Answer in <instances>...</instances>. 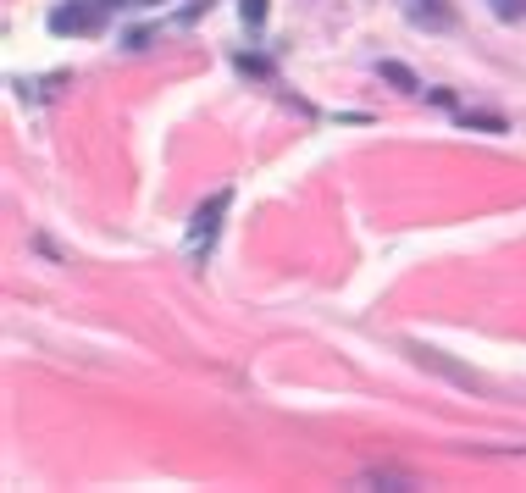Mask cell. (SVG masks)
I'll list each match as a JSON object with an SVG mask.
<instances>
[{"label": "cell", "mask_w": 526, "mask_h": 493, "mask_svg": "<svg viewBox=\"0 0 526 493\" xmlns=\"http://www.w3.org/2000/svg\"><path fill=\"white\" fill-rule=\"evenodd\" d=\"M405 17L416 28H432V34L455 28V6H449V0H405Z\"/></svg>", "instance_id": "cell-3"}, {"label": "cell", "mask_w": 526, "mask_h": 493, "mask_svg": "<svg viewBox=\"0 0 526 493\" xmlns=\"http://www.w3.org/2000/svg\"><path fill=\"white\" fill-rule=\"evenodd\" d=\"M106 12H111V0H61L56 12H50V34H61V39L100 34V28H106Z\"/></svg>", "instance_id": "cell-1"}, {"label": "cell", "mask_w": 526, "mask_h": 493, "mask_svg": "<svg viewBox=\"0 0 526 493\" xmlns=\"http://www.w3.org/2000/svg\"><path fill=\"white\" fill-rule=\"evenodd\" d=\"M488 12L499 17V23H521V17H526V0H488Z\"/></svg>", "instance_id": "cell-4"}, {"label": "cell", "mask_w": 526, "mask_h": 493, "mask_svg": "<svg viewBox=\"0 0 526 493\" xmlns=\"http://www.w3.org/2000/svg\"><path fill=\"white\" fill-rule=\"evenodd\" d=\"M466 128H488V133H504V122H499V117H471V111H466Z\"/></svg>", "instance_id": "cell-7"}, {"label": "cell", "mask_w": 526, "mask_h": 493, "mask_svg": "<svg viewBox=\"0 0 526 493\" xmlns=\"http://www.w3.org/2000/svg\"><path fill=\"white\" fill-rule=\"evenodd\" d=\"M200 12H211V0H194V6H183V12H178V23H194Z\"/></svg>", "instance_id": "cell-8"}, {"label": "cell", "mask_w": 526, "mask_h": 493, "mask_svg": "<svg viewBox=\"0 0 526 493\" xmlns=\"http://www.w3.org/2000/svg\"><path fill=\"white\" fill-rule=\"evenodd\" d=\"M117 6H161V0H111V12H117Z\"/></svg>", "instance_id": "cell-9"}, {"label": "cell", "mask_w": 526, "mask_h": 493, "mask_svg": "<svg viewBox=\"0 0 526 493\" xmlns=\"http://www.w3.org/2000/svg\"><path fill=\"white\" fill-rule=\"evenodd\" d=\"M228 200L233 194L228 189H216L211 200L194 211V222H189V250L200 255V250H211V239H216V228H222V217H228Z\"/></svg>", "instance_id": "cell-2"}, {"label": "cell", "mask_w": 526, "mask_h": 493, "mask_svg": "<svg viewBox=\"0 0 526 493\" xmlns=\"http://www.w3.org/2000/svg\"><path fill=\"white\" fill-rule=\"evenodd\" d=\"M239 12H244V23H266V0H239Z\"/></svg>", "instance_id": "cell-6"}, {"label": "cell", "mask_w": 526, "mask_h": 493, "mask_svg": "<svg viewBox=\"0 0 526 493\" xmlns=\"http://www.w3.org/2000/svg\"><path fill=\"white\" fill-rule=\"evenodd\" d=\"M377 73H383V78H388V84H394V89H416V73H410V67H399V61H383Z\"/></svg>", "instance_id": "cell-5"}]
</instances>
